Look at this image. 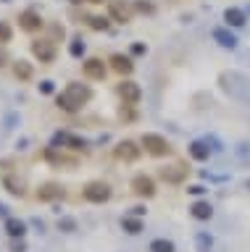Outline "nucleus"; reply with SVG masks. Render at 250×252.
I'll list each match as a JSON object with an SVG mask.
<instances>
[{
  "label": "nucleus",
  "instance_id": "10",
  "mask_svg": "<svg viewBox=\"0 0 250 252\" xmlns=\"http://www.w3.org/2000/svg\"><path fill=\"white\" fill-rule=\"evenodd\" d=\"M119 94H121V100L127 102V105H135V102L143 97V92H140V87L135 82H121L119 84Z\"/></svg>",
  "mask_w": 250,
  "mask_h": 252
},
{
  "label": "nucleus",
  "instance_id": "27",
  "mask_svg": "<svg viewBox=\"0 0 250 252\" xmlns=\"http://www.w3.org/2000/svg\"><path fill=\"white\" fill-rule=\"evenodd\" d=\"M90 27H92V29H108V19H100V16H92V19H90Z\"/></svg>",
  "mask_w": 250,
  "mask_h": 252
},
{
  "label": "nucleus",
  "instance_id": "32",
  "mask_svg": "<svg viewBox=\"0 0 250 252\" xmlns=\"http://www.w3.org/2000/svg\"><path fill=\"white\" fill-rule=\"evenodd\" d=\"M40 92H42V94H50V92H53V82H50V79L40 82Z\"/></svg>",
  "mask_w": 250,
  "mask_h": 252
},
{
  "label": "nucleus",
  "instance_id": "15",
  "mask_svg": "<svg viewBox=\"0 0 250 252\" xmlns=\"http://www.w3.org/2000/svg\"><path fill=\"white\" fill-rule=\"evenodd\" d=\"M111 68H113V71H119V74H132L135 63H132V58H127V55L116 53V55H111Z\"/></svg>",
  "mask_w": 250,
  "mask_h": 252
},
{
  "label": "nucleus",
  "instance_id": "34",
  "mask_svg": "<svg viewBox=\"0 0 250 252\" xmlns=\"http://www.w3.org/2000/svg\"><path fill=\"white\" fill-rule=\"evenodd\" d=\"M132 53H137V55L145 53V45H135V47H132Z\"/></svg>",
  "mask_w": 250,
  "mask_h": 252
},
{
  "label": "nucleus",
  "instance_id": "23",
  "mask_svg": "<svg viewBox=\"0 0 250 252\" xmlns=\"http://www.w3.org/2000/svg\"><path fill=\"white\" fill-rule=\"evenodd\" d=\"M69 53H71L74 58H82V55H84V39L82 37H74L71 45H69Z\"/></svg>",
  "mask_w": 250,
  "mask_h": 252
},
{
  "label": "nucleus",
  "instance_id": "25",
  "mask_svg": "<svg viewBox=\"0 0 250 252\" xmlns=\"http://www.w3.org/2000/svg\"><path fill=\"white\" fill-rule=\"evenodd\" d=\"M58 231H64V234L76 231V220L74 218H58Z\"/></svg>",
  "mask_w": 250,
  "mask_h": 252
},
{
  "label": "nucleus",
  "instance_id": "7",
  "mask_svg": "<svg viewBox=\"0 0 250 252\" xmlns=\"http://www.w3.org/2000/svg\"><path fill=\"white\" fill-rule=\"evenodd\" d=\"M132 192L140 194V197H153L155 194V184L150 176H145V173H140V176L132 179Z\"/></svg>",
  "mask_w": 250,
  "mask_h": 252
},
{
  "label": "nucleus",
  "instance_id": "18",
  "mask_svg": "<svg viewBox=\"0 0 250 252\" xmlns=\"http://www.w3.org/2000/svg\"><path fill=\"white\" fill-rule=\"evenodd\" d=\"M192 216L198 218V220H208L211 216H214V208H211V202H206V200H200V202H195L192 205Z\"/></svg>",
  "mask_w": 250,
  "mask_h": 252
},
{
  "label": "nucleus",
  "instance_id": "28",
  "mask_svg": "<svg viewBox=\"0 0 250 252\" xmlns=\"http://www.w3.org/2000/svg\"><path fill=\"white\" fill-rule=\"evenodd\" d=\"M69 147H71V150H82V153H84V150H87V142L79 139V137H71V139H69Z\"/></svg>",
  "mask_w": 250,
  "mask_h": 252
},
{
  "label": "nucleus",
  "instance_id": "36",
  "mask_svg": "<svg viewBox=\"0 0 250 252\" xmlns=\"http://www.w3.org/2000/svg\"><path fill=\"white\" fill-rule=\"evenodd\" d=\"M0 216H8V208H5L3 202H0Z\"/></svg>",
  "mask_w": 250,
  "mask_h": 252
},
{
  "label": "nucleus",
  "instance_id": "9",
  "mask_svg": "<svg viewBox=\"0 0 250 252\" xmlns=\"http://www.w3.org/2000/svg\"><path fill=\"white\" fill-rule=\"evenodd\" d=\"M19 27L24 29V32H37V29H42V16L37 13V11H24L19 16Z\"/></svg>",
  "mask_w": 250,
  "mask_h": 252
},
{
  "label": "nucleus",
  "instance_id": "1",
  "mask_svg": "<svg viewBox=\"0 0 250 252\" xmlns=\"http://www.w3.org/2000/svg\"><path fill=\"white\" fill-rule=\"evenodd\" d=\"M92 97V90L87 84H79V82H71L66 87V92H61L56 97V105L61 110H66V113H74V110H79L84 102H90Z\"/></svg>",
  "mask_w": 250,
  "mask_h": 252
},
{
  "label": "nucleus",
  "instance_id": "22",
  "mask_svg": "<svg viewBox=\"0 0 250 252\" xmlns=\"http://www.w3.org/2000/svg\"><path fill=\"white\" fill-rule=\"evenodd\" d=\"M3 187L8 189L11 194H16V197L24 194V184H21V181H16V176H5V179H3Z\"/></svg>",
  "mask_w": 250,
  "mask_h": 252
},
{
  "label": "nucleus",
  "instance_id": "11",
  "mask_svg": "<svg viewBox=\"0 0 250 252\" xmlns=\"http://www.w3.org/2000/svg\"><path fill=\"white\" fill-rule=\"evenodd\" d=\"M184 176H187L184 165H166V168H161V179L166 184H179V181H184Z\"/></svg>",
  "mask_w": 250,
  "mask_h": 252
},
{
  "label": "nucleus",
  "instance_id": "4",
  "mask_svg": "<svg viewBox=\"0 0 250 252\" xmlns=\"http://www.w3.org/2000/svg\"><path fill=\"white\" fill-rule=\"evenodd\" d=\"M32 53L40 63H53L56 61V45H53V39H35Z\"/></svg>",
  "mask_w": 250,
  "mask_h": 252
},
{
  "label": "nucleus",
  "instance_id": "21",
  "mask_svg": "<svg viewBox=\"0 0 250 252\" xmlns=\"http://www.w3.org/2000/svg\"><path fill=\"white\" fill-rule=\"evenodd\" d=\"M121 226H124V231H127V234H140V231H143V220L132 218V216H124L121 218Z\"/></svg>",
  "mask_w": 250,
  "mask_h": 252
},
{
  "label": "nucleus",
  "instance_id": "37",
  "mask_svg": "<svg viewBox=\"0 0 250 252\" xmlns=\"http://www.w3.org/2000/svg\"><path fill=\"white\" fill-rule=\"evenodd\" d=\"M87 3H103V0H87Z\"/></svg>",
  "mask_w": 250,
  "mask_h": 252
},
{
  "label": "nucleus",
  "instance_id": "20",
  "mask_svg": "<svg viewBox=\"0 0 250 252\" xmlns=\"http://www.w3.org/2000/svg\"><path fill=\"white\" fill-rule=\"evenodd\" d=\"M13 74H16V79H21V82H29V79H32V66H29L27 61H16L13 63Z\"/></svg>",
  "mask_w": 250,
  "mask_h": 252
},
{
  "label": "nucleus",
  "instance_id": "16",
  "mask_svg": "<svg viewBox=\"0 0 250 252\" xmlns=\"http://www.w3.org/2000/svg\"><path fill=\"white\" fill-rule=\"evenodd\" d=\"M214 39H216L221 47H229V50H232V47H237V37H234L229 29H224V27L214 29Z\"/></svg>",
  "mask_w": 250,
  "mask_h": 252
},
{
  "label": "nucleus",
  "instance_id": "8",
  "mask_svg": "<svg viewBox=\"0 0 250 252\" xmlns=\"http://www.w3.org/2000/svg\"><path fill=\"white\" fill-rule=\"evenodd\" d=\"M82 71L87 79H106V63L100 58H87L82 63Z\"/></svg>",
  "mask_w": 250,
  "mask_h": 252
},
{
  "label": "nucleus",
  "instance_id": "33",
  "mask_svg": "<svg viewBox=\"0 0 250 252\" xmlns=\"http://www.w3.org/2000/svg\"><path fill=\"white\" fill-rule=\"evenodd\" d=\"M187 192H190V194H203V192H206V187H203V184H192Z\"/></svg>",
  "mask_w": 250,
  "mask_h": 252
},
{
  "label": "nucleus",
  "instance_id": "30",
  "mask_svg": "<svg viewBox=\"0 0 250 252\" xmlns=\"http://www.w3.org/2000/svg\"><path fill=\"white\" fill-rule=\"evenodd\" d=\"M198 247H200L203 252H206V250L211 247V236H206V234H200V236H198Z\"/></svg>",
  "mask_w": 250,
  "mask_h": 252
},
{
  "label": "nucleus",
  "instance_id": "3",
  "mask_svg": "<svg viewBox=\"0 0 250 252\" xmlns=\"http://www.w3.org/2000/svg\"><path fill=\"white\" fill-rule=\"evenodd\" d=\"M143 147L155 158L171 153V145L166 142V137H161V134H143Z\"/></svg>",
  "mask_w": 250,
  "mask_h": 252
},
{
  "label": "nucleus",
  "instance_id": "31",
  "mask_svg": "<svg viewBox=\"0 0 250 252\" xmlns=\"http://www.w3.org/2000/svg\"><path fill=\"white\" fill-rule=\"evenodd\" d=\"M11 252H27V244H24V239H13V244H11Z\"/></svg>",
  "mask_w": 250,
  "mask_h": 252
},
{
  "label": "nucleus",
  "instance_id": "29",
  "mask_svg": "<svg viewBox=\"0 0 250 252\" xmlns=\"http://www.w3.org/2000/svg\"><path fill=\"white\" fill-rule=\"evenodd\" d=\"M8 39H11V27L0 21V42H8Z\"/></svg>",
  "mask_w": 250,
  "mask_h": 252
},
{
  "label": "nucleus",
  "instance_id": "14",
  "mask_svg": "<svg viewBox=\"0 0 250 252\" xmlns=\"http://www.w3.org/2000/svg\"><path fill=\"white\" fill-rule=\"evenodd\" d=\"M5 234L11 236V239H24L27 234V223L19 218H5Z\"/></svg>",
  "mask_w": 250,
  "mask_h": 252
},
{
  "label": "nucleus",
  "instance_id": "5",
  "mask_svg": "<svg viewBox=\"0 0 250 252\" xmlns=\"http://www.w3.org/2000/svg\"><path fill=\"white\" fill-rule=\"evenodd\" d=\"M113 155L119 158V160H124V163H135L137 158H140V147L135 145V142L124 139V142H119V145H116Z\"/></svg>",
  "mask_w": 250,
  "mask_h": 252
},
{
  "label": "nucleus",
  "instance_id": "24",
  "mask_svg": "<svg viewBox=\"0 0 250 252\" xmlns=\"http://www.w3.org/2000/svg\"><path fill=\"white\" fill-rule=\"evenodd\" d=\"M150 252H174V244H171L169 239H155L150 244Z\"/></svg>",
  "mask_w": 250,
  "mask_h": 252
},
{
  "label": "nucleus",
  "instance_id": "2",
  "mask_svg": "<svg viewBox=\"0 0 250 252\" xmlns=\"http://www.w3.org/2000/svg\"><path fill=\"white\" fill-rule=\"evenodd\" d=\"M82 197H84L87 202L100 205V202H106L108 197H111V187L103 184V181H90V184L82 189Z\"/></svg>",
  "mask_w": 250,
  "mask_h": 252
},
{
  "label": "nucleus",
  "instance_id": "35",
  "mask_svg": "<svg viewBox=\"0 0 250 252\" xmlns=\"http://www.w3.org/2000/svg\"><path fill=\"white\" fill-rule=\"evenodd\" d=\"M5 61H8V55H5V50H0V66H5Z\"/></svg>",
  "mask_w": 250,
  "mask_h": 252
},
{
  "label": "nucleus",
  "instance_id": "12",
  "mask_svg": "<svg viewBox=\"0 0 250 252\" xmlns=\"http://www.w3.org/2000/svg\"><path fill=\"white\" fill-rule=\"evenodd\" d=\"M111 16L116 21L127 24L132 19V5L127 3V0H113V3H111Z\"/></svg>",
  "mask_w": 250,
  "mask_h": 252
},
{
  "label": "nucleus",
  "instance_id": "26",
  "mask_svg": "<svg viewBox=\"0 0 250 252\" xmlns=\"http://www.w3.org/2000/svg\"><path fill=\"white\" fill-rule=\"evenodd\" d=\"M69 139H71V134L56 131V134H53V147H66V145H69Z\"/></svg>",
  "mask_w": 250,
  "mask_h": 252
},
{
  "label": "nucleus",
  "instance_id": "19",
  "mask_svg": "<svg viewBox=\"0 0 250 252\" xmlns=\"http://www.w3.org/2000/svg\"><path fill=\"white\" fill-rule=\"evenodd\" d=\"M190 155L195 158V160H208V155H211V147H208V142H192L190 145Z\"/></svg>",
  "mask_w": 250,
  "mask_h": 252
},
{
  "label": "nucleus",
  "instance_id": "6",
  "mask_svg": "<svg viewBox=\"0 0 250 252\" xmlns=\"http://www.w3.org/2000/svg\"><path fill=\"white\" fill-rule=\"evenodd\" d=\"M45 158H48V163H53V165H66V168H76V158H71V155H66V153H58V147H48L45 150Z\"/></svg>",
  "mask_w": 250,
  "mask_h": 252
},
{
  "label": "nucleus",
  "instance_id": "17",
  "mask_svg": "<svg viewBox=\"0 0 250 252\" xmlns=\"http://www.w3.org/2000/svg\"><path fill=\"white\" fill-rule=\"evenodd\" d=\"M224 21L229 24V27H242L248 19H245V11H240V8H226V11H224Z\"/></svg>",
  "mask_w": 250,
  "mask_h": 252
},
{
  "label": "nucleus",
  "instance_id": "38",
  "mask_svg": "<svg viewBox=\"0 0 250 252\" xmlns=\"http://www.w3.org/2000/svg\"><path fill=\"white\" fill-rule=\"evenodd\" d=\"M248 189H250V181H248Z\"/></svg>",
  "mask_w": 250,
  "mask_h": 252
},
{
  "label": "nucleus",
  "instance_id": "13",
  "mask_svg": "<svg viewBox=\"0 0 250 252\" xmlns=\"http://www.w3.org/2000/svg\"><path fill=\"white\" fill-rule=\"evenodd\" d=\"M61 194H64V189H61L58 184H42L40 189H37V200L40 202H53V200H58Z\"/></svg>",
  "mask_w": 250,
  "mask_h": 252
}]
</instances>
